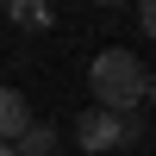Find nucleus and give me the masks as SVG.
Wrapping results in <instances>:
<instances>
[{
    "label": "nucleus",
    "instance_id": "nucleus-1",
    "mask_svg": "<svg viewBox=\"0 0 156 156\" xmlns=\"http://www.w3.org/2000/svg\"><path fill=\"white\" fill-rule=\"evenodd\" d=\"M87 81H94V106H106V112H137L150 100V75L131 50H100Z\"/></svg>",
    "mask_w": 156,
    "mask_h": 156
},
{
    "label": "nucleus",
    "instance_id": "nucleus-2",
    "mask_svg": "<svg viewBox=\"0 0 156 156\" xmlns=\"http://www.w3.org/2000/svg\"><path fill=\"white\" fill-rule=\"evenodd\" d=\"M137 137H144V119H137V112H106V106H87L81 119H75V144H81V150H94V156L125 150V144H137Z\"/></svg>",
    "mask_w": 156,
    "mask_h": 156
},
{
    "label": "nucleus",
    "instance_id": "nucleus-3",
    "mask_svg": "<svg viewBox=\"0 0 156 156\" xmlns=\"http://www.w3.org/2000/svg\"><path fill=\"white\" fill-rule=\"evenodd\" d=\"M31 106H25V94L19 87H0V144H19L25 131H31Z\"/></svg>",
    "mask_w": 156,
    "mask_h": 156
},
{
    "label": "nucleus",
    "instance_id": "nucleus-4",
    "mask_svg": "<svg viewBox=\"0 0 156 156\" xmlns=\"http://www.w3.org/2000/svg\"><path fill=\"white\" fill-rule=\"evenodd\" d=\"M12 150H19V156H56V125H31Z\"/></svg>",
    "mask_w": 156,
    "mask_h": 156
},
{
    "label": "nucleus",
    "instance_id": "nucleus-5",
    "mask_svg": "<svg viewBox=\"0 0 156 156\" xmlns=\"http://www.w3.org/2000/svg\"><path fill=\"white\" fill-rule=\"evenodd\" d=\"M6 12L19 25H44V0H6Z\"/></svg>",
    "mask_w": 156,
    "mask_h": 156
},
{
    "label": "nucleus",
    "instance_id": "nucleus-6",
    "mask_svg": "<svg viewBox=\"0 0 156 156\" xmlns=\"http://www.w3.org/2000/svg\"><path fill=\"white\" fill-rule=\"evenodd\" d=\"M137 25H144V31L156 37V0H137Z\"/></svg>",
    "mask_w": 156,
    "mask_h": 156
},
{
    "label": "nucleus",
    "instance_id": "nucleus-7",
    "mask_svg": "<svg viewBox=\"0 0 156 156\" xmlns=\"http://www.w3.org/2000/svg\"><path fill=\"white\" fill-rule=\"evenodd\" d=\"M0 156H19V150H12V144H0Z\"/></svg>",
    "mask_w": 156,
    "mask_h": 156
},
{
    "label": "nucleus",
    "instance_id": "nucleus-8",
    "mask_svg": "<svg viewBox=\"0 0 156 156\" xmlns=\"http://www.w3.org/2000/svg\"><path fill=\"white\" fill-rule=\"evenodd\" d=\"M100 6H125V0H100Z\"/></svg>",
    "mask_w": 156,
    "mask_h": 156
},
{
    "label": "nucleus",
    "instance_id": "nucleus-9",
    "mask_svg": "<svg viewBox=\"0 0 156 156\" xmlns=\"http://www.w3.org/2000/svg\"><path fill=\"white\" fill-rule=\"evenodd\" d=\"M150 106H156V81H150Z\"/></svg>",
    "mask_w": 156,
    "mask_h": 156
},
{
    "label": "nucleus",
    "instance_id": "nucleus-10",
    "mask_svg": "<svg viewBox=\"0 0 156 156\" xmlns=\"http://www.w3.org/2000/svg\"><path fill=\"white\" fill-rule=\"evenodd\" d=\"M0 12H6V0H0Z\"/></svg>",
    "mask_w": 156,
    "mask_h": 156
}]
</instances>
